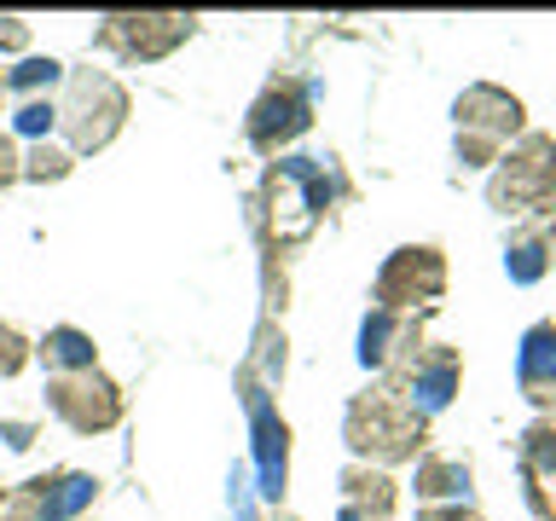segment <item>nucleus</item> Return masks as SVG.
Instances as JSON below:
<instances>
[{"label": "nucleus", "instance_id": "c85d7f7f", "mask_svg": "<svg viewBox=\"0 0 556 521\" xmlns=\"http://www.w3.org/2000/svg\"><path fill=\"white\" fill-rule=\"evenodd\" d=\"M0 516H7V486H0Z\"/></svg>", "mask_w": 556, "mask_h": 521}, {"label": "nucleus", "instance_id": "a211bd4d", "mask_svg": "<svg viewBox=\"0 0 556 521\" xmlns=\"http://www.w3.org/2000/svg\"><path fill=\"white\" fill-rule=\"evenodd\" d=\"M70 76V69L59 64V59H24L17 69H7V93H17V99H52V87H59Z\"/></svg>", "mask_w": 556, "mask_h": 521}, {"label": "nucleus", "instance_id": "0eeeda50", "mask_svg": "<svg viewBox=\"0 0 556 521\" xmlns=\"http://www.w3.org/2000/svg\"><path fill=\"white\" fill-rule=\"evenodd\" d=\"M47 406L59 423H70L76 434H104L122 423V411H128V399L111 377L99 371H70V377H47Z\"/></svg>", "mask_w": 556, "mask_h": 521}, {"label": "nucleus", "instance_id": "4468645a", "mask_svg": "<svg viewBox=\"0 0 556 521\" xmlns=\"http://www.w3.org/2000/svg\"><path fill=\"white\" fill-rule=\"evenodd\" d=\"M521 481H528V504L539 521H556V423H533L521 434Z\"/></svg>", "mask_w": 556, "mask_h": 521}, {"label": "nucleus", "instance_id": "f8f14e48", "mask_svg": "<svg viewBox=\"0 0 556 521\" xmlns=\"http://www.w3.org/2000/svg\"><path fill=\"white\" fill-rule=\"evenodd\" d=\"M458 377H464V354H458V347L424 342V354H417L400 377H389V389H400L424 417H434V411L452 406V394H458Z\"/></svg>", "mask_w": 556, "mask_h": 521}, {"label": "nucleus", "instance_id": "f03ea898", "mask_svg": "<svg viewBox=\"0 0 556 521\" xmlns=\"http://www.w3.org/2000/svg\"><path fill=\"white\" fill-rule=\"evenodd\" d=\"M128 87L104 69H70L64 76V104H59V134H64V151L70 156H93L104 151L111 139L128 128Z\"/></svg>", "mask_w": 556, "mask_h": 521}, {"label": "nucleus", "instance_id": "1a4fd4ad", "mask_svg": "<svg viewBox=\"0 0 556 521\" xmlns=\"http://www.w3.org/2000/svg\"><path fill=\"white\" fill-rule=\"evenodd\" d=\"M307 122H313V87L295 76H273L261 87V99L250 104V145L278 156V145L307 134Z\"/></svg>", "mask_w": 556, "mask_h": 521}, {"label": "nucleus", "instance_id": "393cba45", "mask_svg": "<svg viewBox=\"0 0 556 521\" xmlns=\"http://www.w3.org/2000/svg\"><path fill=\"white\" fill-rule=\"evenodd\" d=\"M29 47V24L24 17H0V52H24Z\"/></svg>", "mask_w": 556, "mask_h": 521}, {"label": "nucleus", "instance_id": "9d476101", "mask_svg": "<svg viewBox=\"0 0 556 521\" xmlns=\"http://www.w3.org/2000/svg\"><path fill=\"white\" fill-rule=\"evenodd\" d=\"M99 498V481L81 469H52V475L24 481L17 493H7V516L0 521H76L87 504Z\"/></svg>", "mask_w": 556, "mask_h": 521}, {"label": "nucleus", "instance_id": "7ed1b4c3", "mask_svg": "<svg viewBox=\"0 0 556 521\" xmlns=\"http://www.w3.org/2000/svg\"><path fill=\"white\" fill-rule=\"evenodd\" d=\"M486 203H493L498 215H556V139L551 134H521L493 163Z\"/></svg>", "mask_w": 556, "mask_h": 521}, {"label": "nucleus", "instance_id": "423d86ee", "mask_svg": "<svg viewBox=\"0 0 556 521\" xmlns=\"http://www.w3.org/2000/svg\"><path fill=\"white\" fill-rule=\"evenodd\" d=\"M191 35H198V17L191 12H116L99 24L93 47L116 52V59H128V64H156V59H168L174 47H186Z\"/></svg>", "mask_w": 556, "mask_h": 521}, {"label": "nucleus", "instance_id": "6e6552de", "mask_svg": "<svg viewBox=\"0 0 556 521\" xmlns=\"http://www.w3.org/2000/svg\"><path fill=\"white\" fill-rule=\"evenodd\" d=\"M441 290H446V255L434 243H406L377 272V307H389V313L429 307V302H441Z\"/></svg>", "mask_w": 556, "mask_h": 521}, {"label": "nucleus", "instance_id": "39448f33", "mask_svg": "<svg viewBox=\"0 0 556 521\" xmlns=\"http://www.w3.org/2000/svg\"><path fill=\"white\" fill-rule=\"evenodd\" d=\"M261 198H267V215L278 226V238H307L313 226L325 220L330 208V168L319 156H285V163L267 168V186H261Z\"/></svg>", "mask_w": 556, "mask_h": 521}, {"label": "nucleus", "instance_id": "f3484780", "mask_svg": "<svg viewBox=\"0 0 556 521\" xmlns=\"http://www.w3.org/2000/svg\"><path fill=\"white\" fill-rule=\"evenodd\" d=\"M412 486L424 504H464L469 498V463L464 458H424Z\"/></svg>", "mask_w": 556, "mask_h": 521}, {"label": "nucleus", "instance_id": "20e7f679", "mask_svg": "<svg viewBox=\"0 0 556 521\" xmlns=\"http://www.w3.org/2000/svg\"><path fill=\"white\" fill-rule=\"evenodd\" d=\"M452 116H458V163L464 168H493L504 156V139L521 134V99L504 93L493 81H476L464 87L458 104H452Z\"/></svg>", "mask_w": 556, "mask_h": 521}, {"label": "nucleus", "instance_id": "9b49d317", "mask_svg": "<svg viewBox=\"0 0 556 521\" xmlns=\"http://www.w3.org/2000/svg\"><path fill=\"white\" fill-rule=\"evenodd\" d=\"M424 354V325L406 319V313H389V307H371L359 325V365L365 371H382V382L400 377L406 365Z\"/></svg>", "mask_w": 556, "mask_h": 521}, {"label": "nucleus", "instance_id": "c756f323", "mask_svg": "<svg viewBox=\"0 0 556 521\" xmlns=\"http://www.w3.org/2000/svg\"><path fill=\"white\" fill-rule=\"evenodd\" d=\"M0 104H7V76H0Z\"/></svg>", "mask_w": 556, "mask_h": 521}, {"label": "nucleus", "instance_id": "412c9836", "mask_svg": "<svg viewBox=\"0 0 556 521\" xmlns=\"http://www.w3.org/2000/svg\"><path fill=\"white\" fill-rule=\"evenodd\" d=\"M52 128H59V104H52V99L17 104V134H24V139H35V145H41V134H52Z\"/></svg>", "mask_w": 556, "mask_h": 521}, {"label": "nucleus", "instance_id": "dca6fc26", "mask_svg": "<svg viewBox=\"0 0 556 521\" xmlns=\"http://www.w3.org/2000/svg\"><path fill=\"white\" fill-rule=\"evenodd\" d=\"M342 498H348V510L389 516V510H394V498H400V486L389 481V469L354 463V469H342Z\"/></svg>", "mask_w": 556, "mask_h": 521}, {"label": "nucleus", "instance_id": "6ab92c4d", "mask_svg": "<svg viewBox=\"0 0 556 521\" xmlns=\"http://www.w3.org/2000/svg\"><path fill=\"white\" fill-rule=\"evenodd\" d=\"M504 267H510L516 284H539L551 272V255H545V232H516L510 250H504Z\"/></svg>", "mask_w": 556, "mask_h": 521}, {"label": "nucleus", "instance_id": "a878e982", "mask_svg": "<svg viewBox=\"0 0 556 521\" xmlns=\"http://www.w3.org/2000/svg\"><path fill=\"white\" fill-rule=\"evenodd\" d=\"M0 434H7L12 446H29V441H35V429H29V423H0Z\"/></svg>", "mask_w": 556, "mask_h": 521}, {"label": "nucleus", "instance_id": "f257e3e1", "mask_svg": "<svg viewBox=\"0 0 556 521\" xmlns=\"http://www.w3.org/2000/svg\"><path fill=\"white\" fill-rule=\"evenodd\" d=\"M342 441L354 446L359 463L389 469V463H406V458H417V452H424V441H429V417L417 411L400 389L377 382V389H365V394L348 399Z\"/></svg>", "mask_w": 556, "mask_h": 521}, {"label": "nucleus", "instance_id": "aec40b11", "mask_svg": "<svg viewBox=\"0 0 556 521\" xmlns=\"http://www.w3.org/2000/svg\"><path fill=\"white\" fill-rule=\"evenodd\" d=\"M76 168V156H70L64 145H52V139H41L29 156H24V180H35V186H52V180H64V174Z\"/></svg>", "mask_w": 556, "mask_h": 521}, {"label": "nucleus", "instance_id": "cd10ccee", "mask_svg": "<svg viewBox=\"0 0 556 521\" xmlns=\"http://www.w3.org/2000/svg\"><path fill=\"white\" fill-rule=\"evenodd\" d=\"M545 255H551V267H556V226H545Z\"/></svg>", "mask_w": 556, "mask_h": 521}, {"label": "nucleus", "instance_id": "4be33fe9", "mask_svg": "<svg viewBox=\"0 0 556 521\" xmlns=\"http://www.w3.org/2000/svg\"><path fill=\"white\" fill-rule=\"evenodd\" d=\"M35 359V347L17 336L12 325H0V377H24V365Z\"/></svg>", "mask_w": 556, "mask_h": 521}, {"label": "nucleus", "instance_id": "2eb2a0df", "mask_svg": "<svg viewBox=\"0 0 556 521\" xmlns=\"http://www.w3.org/2000/svg\"><path fill=\"white\" fill-rule=\"evenodd\" d=\"M35 354L47 359V371H52V377L93 371V365H99V354H93V336H87V330H76V325H52L47 336H41V347H35Z\"/></svg>", "mask_w": 556, "mask_h": 521}, {"label": "nucleus", "instance_id": "5701e85b", "mask_svg": "<svg viewBox=\"0 0 556 521\" xmlns=\"http://www.w3.org/2000/svg\"><path fill=\"white\" fill-rule=\"evenodd\" d=\"M17 180H24V151H17V139L0 128V191L17 186Z\"/></svg>", "mask_w": 556, "mask_h": 521}, {"label": "nucleus", "instance_id": "ddd939ff", "mask_svg": "<svg viewBox=\"0 0 556 521\" xmlns=\"http://www.w3.org/2000/svg\"><path fill=\"white\" fill-rule=\"evenodd\" d=\"M516 382L521 394L533 399L539 411L556 423V325H533L528 336H521V354H516Z\"/></svg>", "mask_w": 556, "mask_h": 521}, {"label": "nucleus", "instance_id": "bb28decb", "mask_svg": "<svg viewBox=\"0 0 556 521\" xmlns=\"http://www.w3.org/2000/svg\"><path fill=\"white\" fill-rule=\"evenodd\" d=\"M337 521H389V516H365V510H348V504H342V516Z\"/></svg>", "mask_w": 556, "mask_h": 521}, {"label": "nucleus", "instance_id": "b1692460", "mask_svg": "<svg viewBox=\"0 0 556 521\" xmlns=\"http://www.w3.org/2000/svg\"><path fill=\"white\" fill-rule=\"evenodd\" d=\"M417 521H481V516L469 510V504H424Z\"/></svg>", "mask_w": 556, "mask_h": 521}]
</instances>
